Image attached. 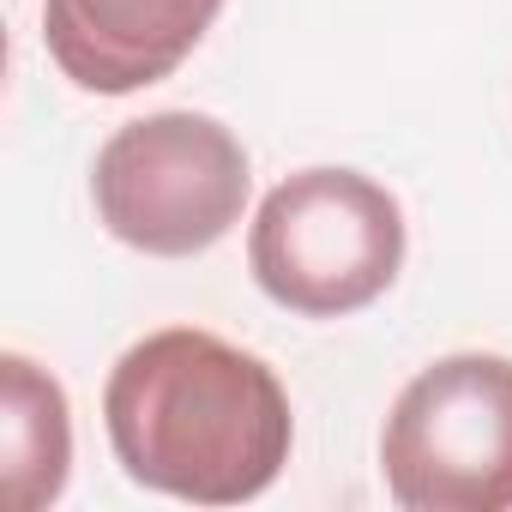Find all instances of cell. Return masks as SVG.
<instances>
[{"mask_svg":"<svg viewBox=\"0 0 512 512\" xmlns=\"http://www.w3.org/2000/svg\"><path fill=\"white\" fill-rule=\"evenodd\" d=\"M103 422L139 488L193 506H241L266 494L296 440L284 380L199 326L139 338L109 374Z\"/></svg>","mask_w":512,"mask_h":512,"instance_id":"cell-1","label":"cell"},{"mask_svg":"<svg viewBox=\"0 0 512 512\" xmlns=\"http://www.w3.org/2000/svg\"><path fill=\"white\" fill-rule=\"evenodd\" d=\"M247 266L302 320L356 314L404 266V205L356 169H302L266 193L247 229Z\"/></svg>","mask_w":512,"mask_h":512,"instance_id":"cell-2","label":"cell"},{"mask_svg":"<svg viewBox=\"0 0 512 512\" xmlns=\"http://www.w3.org/2000/svg\"><path fill=\"white\" fill-rule=\"evenodd\" d=\"M247 181L241 139L193 109L115 127L91 169L103 229L151 260H187L217 247L241 223Z\"/></svg>","mask_w":512,"mask_h":512,"instance_id":"cell-3","label":"cell"},{"mask_svg":"<svg viewBox=\"0 0 512 512\" xmlns=\"http://www.w3.org/2000/svg\"><path fill=\"white\" fill-rule=\"evenodd\" d=\"M380 470L410 512H506L512 506V362L446 356L422 368L380 434Z\"/></svg>","mask_w":512,"mask_h":512,"instance_id":"cell-4","label":"cell"},{"mask_svg":"<svg viewBox=\"0 0 512 512\" xmlns=\"http://www.w3.org/2000/svg\"><path fill=\"white\" fill-rule=\"evenodd\" d=\"M223 0H43V43L55 67L97 97H127L169 79Z\"/></svg>","mask_w":512,"mask_h":512,"instance_id":"cell-5","label":"cell"},{"mask_svg":"<svg viewBox=\"0 0 512 512\" xmlns=\"http://www.w3.org/2000/svg\"><path fill=\"white\" fill-rule=\"evenodd\" d=\"M0 464H7V506L37 512L67 488L73 464V422L67 392L55 374H43L31 356L0 362Z\"/></svg>","mask_w":512,"mask_h":512,"instance_id":"cell-6","label":"cell"}]
</instances>
